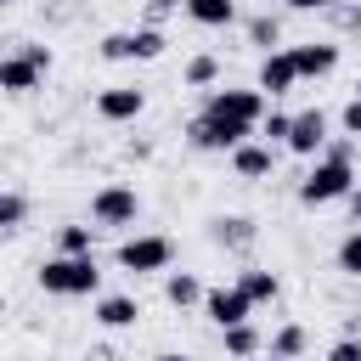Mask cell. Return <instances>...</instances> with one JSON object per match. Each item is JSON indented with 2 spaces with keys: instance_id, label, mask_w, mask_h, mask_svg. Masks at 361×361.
<instances>
[{
  "instance_id": "6da1fadb",
  "label": "cell",
  "mask_w": 361,
  "mask_h": 361,
  "mask_svg": "<svg viewBox=\"0 0 361 361\" xmlns=\"http://www.w3.org/2000/svg\"><path fill=\"white\" fill-rule=\"evenodd\" d=\"M96 282H102V271H96V259H90V254H56V259H45V265H39V288H45V293H56V299L96 293Z\"/></svg>"
},
{
  "instance_id": "7a4b0ae2",
  "label": "cell",
  "mask_w": 361,
  "mask_h": 361,
  "mask_svg": "<svg viewBox=\"0 0 361 361\" xmlns=\"http://www.w3.org/2000/svg\"><path fill=\"white\" fill-rule=\"evenodd\" d=\"M355 192V169H350V158H322L305 180H299V203H338V197H350Z\"/></svg>"
},
{
  "instance_id": "3957f363",
  "label": "cell",
  "mask_w": 361,
  "mask_h": 361,
  "mask_svg": "<svg viewBox=\"0 0 361 361\" xmlns=\"http://www.w3.org/2000/svg\"><path fill=\"white\" fill-rule=\"evenodd\" d=\"M209 118H231V124H248V130H259V118H265V96L259 90H209V107H203Z\"/></svg>"
},
{
  "instance_id": "277c9868",
  "label": "cell",
  "mask_w": 361,
  "mask_h": 361,
  "mask_svg": "<svg viewBox=\"0 0 361 361\" xmlns=\"http://www.w3.org/2000/svg\"><path fill=\"white\" fill-rule=\"evenodd\" d=\"M186 135H192V147H203V152H237L254 130H248V124H231V118H209V113H197Z\"/></svg>"
},
{
  "instance_id": "5b68a950",
  "label": "cell",
  "mask_w": 361,
  "mask_h": 361,
  "mask_svg": "<svg viewBox=\"0 0 361 361\" xmlns=\"http://www.w3.org/2000/svg\"><path fill=\"white\" fill-rule=\"evenodd\" d=\"M169 254H175V243L169 237H130V243H118V265L124 271H169Z\"/></svg>"
},
{
  "instance_id": "8992f818",
  "label": "cell",
  "mask_w": 361,
  "mask_h": 361,
  "mask_svg": "<svg viewBox=\"0 0 361 361\" xmlns=\"http://www.w3.org/2000/svg\"><path fill=\"white\" fill-rule=\"evenodd\" d=\"M90 214H96L102 226H135L141 197H135V186H102V192L90 197Z\"/></svg>"
},
{
  "instance_id": "52a82bcc",
  "label": "cell",
  "mask_w": 361,
  "mask_h": 361,
  "mask_svg": "<svg viewBox=\"0 0 361 361\" xmlns=\"http://www.w3.org/2000/svg\"><path fill=\"white\" fill-rule=\"evenodd\" d=\"M288 147H293L299 158L322 152V147H327V113H322V107H310V113H293V124H288Z\"/></svg>"
},
{
  "instance_id": "ba28073f",
  "label": "cell",
  "mask_w": 361,
  "mask_h": 361,
  "mask_svg": "<svg viewBox=\"0 0 361 361\" xmlns=\"http://www.w3.org/2000/svg\"><path fill=\"white\" fill-rule=\"evenodd\" d=\"M141 107H147V96H141L135 85H113V90L96 96V113H102L107 124H130V118H141Z\"/></svg>"
},
{
  "instance_id": "9c48e42d",
  "label": "cell",
  "mask_w": 361,
  "mask_h": 361,
  "mask_svg": "<svg viewBox=\"0 0 361 361\" xmlns=\"http://www.w3.org/2000/svg\"><path fill=\"white\" fill-rule=\"evenodd\" d=\"M203 310H209V322L214 327H237V322H248V299H243V288H209L203 293Z\"/></svg>"
},
{
  "instance_id": "30bf717a",
  "label": "cell",
  "mask_w": 361,
  "mask_h": 361,
  "mask_svg": "<svg viewBox=\"0 0 361 361\" xmlns=\"http://www.w3.org/2000/svg\"><path fill=\"white\" fill-rule=\"evenodd\" d=\"M299 85V68H293V51H265L259 62V96H282Z\"/></svg>"
},
{
  "instance_id": "8fae6325",
  "label": "cell",
  "mask_w": 361,
  "mask_h": 361,
  "mask_svg": "<svg viewBox=\"0 0 361 361\" xmlns=\"http://www.w3.org/2000/svg\"><path fill=\"white\" fill-rule=\"evenodd\" d=\"M293 68H299V79H322V73H333V68H338V45H327V39L293 45Z\"/></svg>"
},
{
  "instance_id": "7c38bea8",
  "label": "cell",
  "mask_w": 361,
  "mask_h": 361,
  "mask_svg": "<svg viewBox=\"0 0 361 361\" xmlns=\"http://www.w3.org/2000/svg\"><path fill=\"white\" fill-rule=\"evenodd\" d=\"M96 322L113 327V333H118V327H135V322H141V305H135L130 293H107V299H96Z\"/></svg>"
},
{
  "instance_id": "4fadbf2b",
  "label": "cell",
  "mask_w": 361,
  "mask_h": 361,
  "mask_svg": "<svg viewBox=\"0 0 361 361\" xmlns=\"http://www.w3.org/2000/svg\"><path fill=\"white\" fill-rule=\"evenodd\" d=\"M39 62H28V56H6L0 62V90H11V96H23V90H34L39 85Z\"/></svg>"
},
{
  "instance_id": "5bb4252c",
  "label": "cell",
  "mask_w": 361,
  "mask_h": 361,
  "mask_svg": "<svg viewBox=\"0 0 361 361\" xmlns=\"http://www.w3.org/2000/svg\"><path fill=\"white\" fill-rule=\"evenodd\" d=\"M186 11H192V23H203V28L237 23V0H186Z\"/></svg>"
},
{
  "instance_id": "9a60e30c",
  "label": "cell",
  "mask_w": 361,
  "mask_h": 361,
  "mask_svg": "<svg viewBox=\"0 0 361 361\" xmlns=\"http://www.w3.org/2000/svg\"><path fill=\"white\" fill-rule=\"evenodd\" d=\"M231 164H237V175H243V180H259V175H271V147L243 141V147L231 152Z\"/></svg>"
},
{
  "instance_id": "2e32d148",
  "label": "cell",
  "mask_w": 361,
  "mask_h": 361,
  "mask_svg": "<svg viewBox=\"0 0 361 361\" xmlns=\"http://www.w3.org/2000/svg\"><path fill=\"white\" fill-rule=\"evenodd\" d=\"M237 288H243V299H248V305H265V299H276V293H282L276 271H243V282H237Z\"/></svg>"
},
{
  "instance_id": "e0dca14e",
  "label": "cell",
  "mask_w": 361,
  "mask_h": 361,
  "mask_svg": "<svg viewBox=\"0 0 361 361\" xmlns=\"http://www.w3.org/2000/svg\"><path fill=\"white\" fill-rule=\"evenodd\" d=\"M220 333H226V355H237V361L259 355V333H254L248 322H237V327H220Z\"/></svg>"
},
{
  "instance_id": "ac0fdd59",
  "label": "cell",
  "mask_w": 361,
  "mask_h": 361,
  "mask_svg": "<svg viewBox=\"0 0 361 361\" xmlns=\"http://www.w3.org/2000/svg\"><path fill=\"white\" fill-rule=\"evenodd\" d=\"M164 293H169V305H203V288H197V276H186V271H175V276L164 282Z\"/></svg>"
},
{
  "instance_id": "d6986e66",
  "label": "cell",
  "mask_w": 361,
  "mask_h": 361,
  "mask_svg": "<svg viewBox=\"0 0 361 361\" xmlns=\"http://www.w3.org/2000/svg\"><path fill=\"white\" fill-rule=\"evenodd\" d=\"M271 355H276V361H299V355H305V327H282V333L271 338Z\"/></svg>"
},
{
  "instance_id": "ffe728a7",
  "label": "cell",
  "mask_w": 361,
  "mask_h": 361,
  "mask_svg": "<svg viewBox=\"0 0 361 361\" xmlns=\"http://www.w3.org/2000/svg\"><path fill=\"white\" fill-rule=\"evenodd\" d=\"M130 56H141V62L164 56V34H158V28H135V34H130Z\"/></svg>"
},
{
  "instance_id": "44dd1931",
  "label": "cell",
  "mask_w": 361,
  "mask_h": 361,
  "mask_svg": "<svg viewBox=\"0 0 361 361\" xmlns=\"http://www.w3.org/2000/svg\"><path fill=\"white\" fill-rule=\"evenodd\" d=\"M23 214H28V203H23L17 192H0V231H17Z\"/></svg>"
},
{
  "instance_id": "7402d4cb",
  "label": "cell",
  "mask_w": 361,
  "mask_h": 361,
  "mask_svg": "<svg viewBox=\"0 0 361 361\" xmlns=\"http://www.w3.org/2000/svg\"><path fill=\"white\" fill-rule=\"evenodd\" d=\"M338 271H344V276H361V231H350V237L338 243Z\"/></svg>"
},
{
  "instance_id": "603a6c76",
  "label": "cell",
  "mask_w": 361,
  "mask_h": 361,
  "mask_svg": "<svg viewBox=\"0 0 361 361\" xmlns=\"http://www.w3.org/2000/svg\"><path fill=\"white\" fill-rule=\"evenodd\" d=\"M248 39H254V45H265V51H271V45H276V39H282V23H276V17H254V23H248Z\"/></svg>"
},
{
  "instance_id": "cb8c5ba5",
  "label": "cell",
  "mask_w": 361,
  "mask_h": 361,
  "mask_svg": "<svg viewBox=\"0 0 361 361\" xmlns=\"http://www.w3.org/2000/svg\"><path fill=\"white\" fill-rule=\"evenodd\" d=\"M214 79H220V62L214 56H192L186 62V85H214Z\"/></svg>"
},
{
  "instance_id": "d4e9b609",
  "label": "cell",
  "mask_w": 361,
  "mask_h": 361,
  "mask_svg": "<svg viewBox=\"0 0 361 361\" xmlns=\"http://www.w3.org/2000/svg\"><path fill=\"white\" fill-rule=\"evenodd\" d=\"M214 237H220V243H248L254 226H248L243 214H231V220H214Z\"/></svg>"
},
{
  "instance_id": "484cf974",
  "label": "cell",
  "mask_w": 361,
  "mask_h": 361,
  "mask_svg": "<svg viewBox=\"0 0 361 361\" xmlns=\"http://www.w3.org/2000/svg\"><path fill=\"white\" fill-rule=\"evenodd\" d=\"M62 254H90V226H62Z\"/></svg>"
},
{
  "instance_id": "4316f807",
  "label": "cell",
  "mask_w": 361,
  "mask_h": 361,
  "mask_svg": "<svg viewBox=\"0 0 361 361\" xmlns=\"http://www.w3.org/2000/svg\"><path fill=\"white\" fill-rule=\"evenodd\" d=\"M288 124H293L288 113H265V118H259V130H265V141H288Z\"/></svg>"
},
{
  "instance_id": "83f0119b",
  "label": "cell",
  "mask_w": 361,
  "mask_h": 361,
  "mask_svg": "<svg viewBox=\"0 0 361 361\" xmlns=\"http://www.w3.org/2000/svg\"><path fill=\"white\" fill-rule=\"evenodd\" d=\"M102 56H107V62H124V56H130V34H107V39H102Z\"/></svg>"
},
{
  "instance_id": "f1b7e54d",
  "label": "cell",
  "mask_w": 361,
  "mask_h": 361,
  "mask_svg": "<svg viewBox=\"0 0 361 361\" xmlns=\"http://www.w3.org/2000/svg\"><path fill=\"white\" fill-rule=\"evenodd\" d=\"M327 361H361V338H338V344L327 350Z\"/></svg>"
},
{
  "instance_id": "f546056e",
  "label": "cell",
  "mask_w": 361,
  "mask_h": 361,
  "mask_svg": "<svg viewBox=\"0 0 361 361\" xmlns=\"http://www.w3.org/2000/svg\"><path fill=\"white\" fill-rule=\"evenodd\" d=\"M338 118H344V135H361V102H355V96L344 102V113H338Z\"/></svg>"
},
{
  "instance_id": "4dcf8cb0",
  "label": "cell",
  "mask_w": 361,
  "mask_h": 361,
  "mask_svg": "<svg viewBox=\"0 0 361 361\" xmlns=\"http://www.w3.org/2000/svg\"><path fill=\"white\" fill-rule=\"evenodd\" d=\"M288 6H293V11H322L327 0H288Z\"/></svg>"
},
{
  "instance_id": "1f68e13d",
  "label": "cell",
  "mask_w": 361,
  "mask_h": 361,
  "mask_svg": "<svg viewBox=\"0 0 361 361\" xmlns=\"http://www.w3.org/2000/svg\"><path fill=\"white\" fill-rule=\"evenodd\" d=\"M152 6H158V11H169V6H186V0H152Z\"/></svg>"
},
{
  "instance_id": "d6a6232c",
  "label": "cell",
  "mask_w": 361,
  "mask_h": 361,
  "mask_svg": "<svg viewBox=\"0 0 361 361\" xmlns=\"http://www.w3.org/2000/svg\"><path fill=\"white\" fill-rule=\"evenodd\" d=\"M350 209H355V214H361V192H350Z\"/></svg>"
},
{
  "instance_id": "836d02e7",
  "label": "cell",
  "mask_w": 361,
  "mask_h": 361,
  "mask_svg": "<svg viewBox=\"0 0 361 361\" xmlns=\"http://www.w3.org/2000/svg\"><path fill=\"white\" fill-rule=\"evenodd\" d=\"M152 361H186V355H152Z\"/></svg>"
},
{
  "instance_id": "e575fe53",
  "label": "cell",
  "mask_w": 361,
  "mask_h": 361,
  "mask_svg": "<svg viewBox=\"0 0 361 361\" xmlns=\"http://www.w3.org/2000/svg\"><path fill=\"white\" fill-rule=\"evenodd\" d=\"M355 102H361V79H355Z\"/></svg>"
},
{
  "instance_id": "d590c367",
  "label": "cell",
  "mask_w": 361,
  "mask_h": 361,
  "mask_svg": "<svg viewBox=\"0 0 361 361\" xmlns=\"http://www.w3.org/2000/svg\"><path fill=\"white\" fill-rule=\"evenodd\" d=\"M0 6H11V0H0Z\"/></svg>"
},
{
  "instance_id": "8d00e7d4",
  "label": "cell",
  "mask_w": 361,
  "mask_h": 361,
  "mask_svg": "<svg viewBox=\"0 0 361 361\" xmlns=\"http://www.w3.org/2000/svg\"><path fill=\"white\" fill-rule=\"evenodd\" d=\"M265 361H276V355H265Z\"/></svg>"
}]
</instances>
